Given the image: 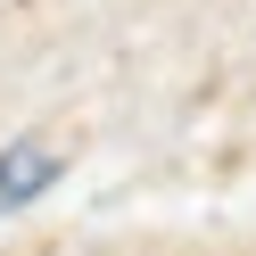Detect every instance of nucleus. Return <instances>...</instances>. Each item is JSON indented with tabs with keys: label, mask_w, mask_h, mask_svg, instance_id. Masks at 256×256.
Instances as JSON below:
<instances>
[{
	"label": "nucleus",
	"mask_w": 256,
	"mask_h": 256,
	"mask_svg": "<svg viewBox=\"0 0 256 256\" xmlns=\"http://www.w3.org/2000/svg\"><path fill=\"white\" fill-rule=\"evenodd\" d=\"M58 182V149L50 140H17V149H0V206H25Z\"/></svg>",
	"instance_id": "obj_1"
}]
</instances>
